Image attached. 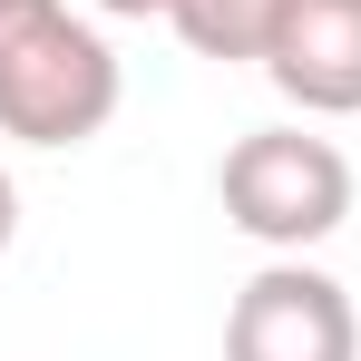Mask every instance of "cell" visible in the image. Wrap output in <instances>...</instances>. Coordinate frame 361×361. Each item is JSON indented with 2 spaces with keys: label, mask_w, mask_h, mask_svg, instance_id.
Returning a JSON list of instances; mask_svg holds the SVG:
<instances>
[{
  "label": "cell",
  "mask_w": 361,
  "mask_h": 361,
  "mask_svg": "<svg viewBox=\"0 0 361 361\" xmlns=\"http://www.w3.org/2000/svg\"><path fill=\"white\" fill-rule=\"evenodd\" d=\"M118 118V49L68 0H0V137L88 147Z\"/></svg>",
  "instance_id": "obj_1"
},
{
  "label": "cell",
  "mask_w": 361,
  "mask_h": 361,
  "mask_svg": "<svg viewBox=\"0 0 361 361\" xmlns=\"http://www.w3.org/2000/svg\"><path fill=\"white\" fill-rule=\"evenodd\" d=\"M215 195H225V225L274 254H302V244L342 235L352 215V157L332 137H302V127H254L225 147L215 166Z\"/></svg>",
  "instance_id": "obj_2"
},
{
  "label": "cell",
  "mask_w": 361,
  "mask_h": 361,
  "mask_svg": "<svg viewBox=\"0 0 361 361\" xmlns=\"http://www.w3.org/2000/svg\"><path fill=\"white\" fill-rule=\"evenodd\" d=\"M225 361H361V302L322 264H264L225 312Z\"/></svg>",
  "instance_id": "obj_3"
},
{
  "label": "cell",
  "mask_w": 361,
  "mask_h": 361,
  "mask_svg": "<svg viewBox=\"0 0 361 361\" xmlns=\"http://www.w3.org/2000/svg\"><path fill=\"white\" fill-rule=\"evenodd\" d=\"M264 78L302 118H361V0H293L264 49Z\"/></svg>",
  "instance_id": "obj_4"
},
{
  "label": "cell",
  "mask_w": 361,
  "mask_h": 361,
  "mask_svg": "<svg viewBox=\"0 0 361 361\" xmlns=\"http://www.w3.org/2000/svg\"><path fill=\"white\" fill-rule=\"evenodd\" d=\"M293 0H166V30H176L195 59H264L274 30H283Z\"/></svg>",
  "instance_id": "obj_5"
},
{
  "label": "cell",
  "mask_w": 361,
  "mask_h": 361,
  "mask_svg": "<svg viewBox=\"0 0 361 361\" xmlns=\"http://www.w3.org/2000/svg\"><path fill=\"white\" fill-rule=\"evenodd\" d=\"M88 10H108V20H166V0H88Z\"/></svg>",
  "instance_id": "obj_6"
},
{
  "label": "cell",
  "mask_w": 361,
  "mask_h": 361,
  "mask_svg": "<svg viewBox=\"0 0 361 361\" xmlns=\"http://www.w3.org/2000/svg\"><path fill=\"white\" fill-rule=\"evenodd\" d=\"M10 235H20V185L0 176V254H10Z\"/></svg>",
  "instance_id": "obj_7"
}]
</instances>
